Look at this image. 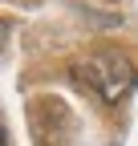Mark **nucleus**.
<instances>
[{
	"label": "nucleus",
	"mask_w": 138,
	"mask_h": 146,
	"mask_svg": "<svg viewBox=\"0 0 138 146\" xmlns=\"http://www.w3.org/2000/svg\"><path fill=\"white\" fill-rule=\"evenodd\" d=\"M4 146H12V142H8V134H4Z\"/></svg>",
	"instance_id": "2"
},
{
	"label": "nucleus",
	"mask_w": 138,
	"mask_h": 146,
	"mask_svg": "<svg viewBox=\"0 0 138 146\" xmlns=\"http://www.w3.org/2000/svg\"><path fill=\"white\" fill-rule=\"evenodd\" d=\"M73 81L85 85L102 102H122L130 89L138 85V69L122 57V53H98L73 65Z\"/></svg>",
	"instance_id": "1"
}]
</instances>
